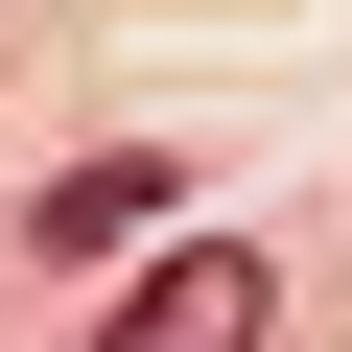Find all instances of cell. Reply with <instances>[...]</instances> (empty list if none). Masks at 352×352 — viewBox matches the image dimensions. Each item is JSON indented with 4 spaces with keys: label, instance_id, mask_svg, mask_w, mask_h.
Here are the masks:
<instances>
[{
    "label": "cell",
    "instance_id": "1",
    "mask_svg": "<svg viewBox=\"0 0 352 352\" xmlns=\"http://www.w3.org/2000/svg\"><path fill=\"white\" fill-rule=\"evenodd\" d=\"M258 305H282V282H258L235 235H188V258H141V282H118V352H258Z\"/></svg>",
    "mask_w": 352,
    "mask_h": 352
},
{
    "label": "cell",
    "instance_id": "2",
    "mask_svg": "<svg viewBox=\"0 0 352 352\" xmlns=\"http://www.w3.org/2000/svg\"><path fill=\"white\" fill-rule=\"evenodd\" d=\"M164 212H188V188H164V164H141V141H118V164H71V188H47V212H24V235H47V258H141V235H164Z\"/></svg>",
    "mask_w": 352,
    "mask_h": 352
}]
</instances>
